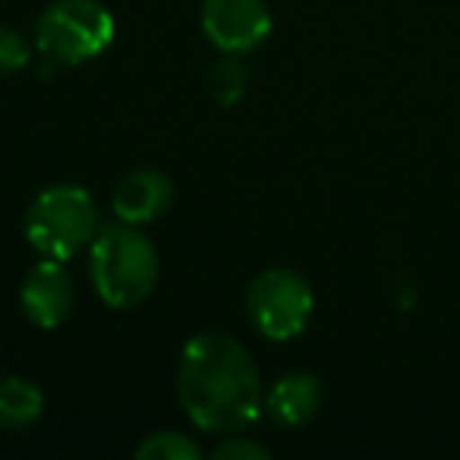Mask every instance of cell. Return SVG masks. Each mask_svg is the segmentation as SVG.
Segmentation results:
<instances>
[{
	"instance_id": "1",
	"label": "cell",
	"mask_w": 460,
	"mask_h": 460,
	"mask_svg": "<svg viewBox=\"0 0 460 460\" xmlns=\"http://www.w3.org/2000/svg\"><path fill=\"white\" fill-rule=\"evenodd\" d=\"M177 394L186 416L205 432H243L265 407L262 376L250 350L224 332L186 341L177 369Z\"/></svg>"
},
{
	"instance_id": "2",
	"label": "cell",
	"mask_w": 460,
	"mask_h": 460,
	"mask_svg": "<svg viewBox=\"0 0 460 460\" xmlns=\"http://www.w3.org/2000/svg\"><path fill=\"white\" fill-rule=\"evenodd\" d=\"M158 250L136 224H111L92 240L89 275L111 309L142 306L158 284Z\"/></svg>"
},
{
	"instance_id": "3",
	"label": "cell",
	"mask_w": 460,
	"mask_h": 460,
	"mask_svg": "<svg viewBox=\"0 0 460 460\" xmlns=\"http://www.w3.org/2000/svg\"><path fill=\"white\" fill-rule=\"evenodd\" d=\"M95 199L83 186H48L26 211V240L35 252H41L45 259H58V262H66L83 246H89L95 240Z\"/></svg>"
},
{
	"instance_id": "4",
	"label": "cell",
	"mask_w": 460,
	"mask_h": 460,
	"mask_svg": "<svg viewBox=\"0 0 460 460\" xmlns=\"http://www.w3.org/2000/svg\"><path fill=\"white\" fill-rule=\"evenodd\" d=\"M117 22L102 0H54L39 16L35 48L51 64L79 66L114 45Z\"/></svg>"
},
{
	"instance_id": "5",
	"label": "cell",
	"mask_w": 460,
	"mask_h": 460,
	"mask_svg": "<svg viewBox=\"0 0 460 460\" xmlns=\"http://www.w3.org/2000/svg\"><path fill=\"white\" fill-rule=\"evenodd\" d=\"M315 296L309 281L294 269H269L250 284L246 313L269 341H294L313 319Z\"/></svg>"
},
{
	"instance_id": "6",
	"label": "cell",
	"mask_w": 460,
	"mask_h": 460,
	"mask_svg": "<svg viewBox=\"0 0 460 460\" xmlns=\"http://www.w3.org/2000/svg\"><path fill=\"white\" fill-rule=\"evenodd\" d=\"M202 32L221 54H250L271 35L265 0H205Z\"/></svg>"
},
{
	"instance_id": "7",
	"label": "cell",
	"mask_w": 460,
	"mask_h": 460,
	"mask_svg": "<svg viewBox=\"0 0 460 460\" xmlns=\"http://www.w3.org/2000/svg\"><path fill=\"white\" fill-rule=\"evenodd\" d=\"M20 303L26 319L35 328H60L73 313L76 303V290H73V278L66 275L64 262L58 259H41L32 271L26 275L20 290Z\"/></svg>"
},
{
	"instance_id": "8",
	"label": "cell",
	"mask_w": 460,
	"mask_h": 460,
	"mask_svg": "<svg viewBox=\"0 0 460 460\" xmlns=\"http://www.w3.org/2000/svg\"><path fill=\"white\" fill-rule=\"evenodd\" d=\"M173 202V183L167 173L155 167H139L127 173L114 190V211L127 224H152L171 208Z\"/></svg>"
},
{
	"instance_id": "9",
	"label": "cell",
	"mask_w": 460,
	"mask_h": 460,
	"mask_svg": "<svg viewBox=\"0 0 460 460\" xmlns=\"http://www.w3.org/2000/svg\"><path fill=\"white\" fill-rule=\"evenodd\" d=\"M322 407V382L309 372H290L278 378L265 394V410L284 429L306 426Z\"/></svg>"
},
{
	"instance_id": "10",
	"label": "cell",
	"mask_w": 460,
	"mask_h": 460,
	"mask_svg": "<svg viewBox=\"0 0 460 460\" xmlns=\"http://www.w3.org/2000/svg\"><path fill=\"white\" fill-rule=\"evenodd\" d=\"M45 410V391L22 376L0 382V429H26L39 422Z\"/></svg>"
},
{
	"instance_id": "11",
	"label": "cell",
	"mask_w": 460,
	"mask_h": 460,
	"mask_svg": "<svg viewBox=\"0 0 460 460\" xmlns=\"http://www.w3.org/2000/svg\"><path fill=\"white\" fill-rule=\"evenodd\" d=\"M139 460H199L202 447L183 432H152L136 447Z\"/></svg>"
},
{
	"instance_id": "12",
	"label": "cell",
	"mask_w": 460,
	"mask_h": 460,
	"mask_svg": "<svg viewBox=\"0 0 460 460\" xmlns=\"http://www.w3.org/2000/svg\"><path fill=\"white\" fill-rule=\"evenodd\" d=\"M246 66L237 60V54H227L224 60H217L215 70L208 73V92L221 108L237 104L246 92Z\"/></svg>"
},
{
	"instance_id": "13",
	"label": "cell",
	"mask_w": 460,
	"mask_h": 460,
	"mask_svg": "<svg viewBox=\"0 0 460 460\" xmlns=\"http://www.w3.org/2000/svg\"><path fill=\"white\" fill-rule=\"evenodd\" d=\"M29 64V45L16 29L0 26V76L20 73Z\"/></svg>"
},
{
	"instance_id": "14",
	"label": "cell",
	"mask_w": 460,
	"mask_h": 460,
	"mask_svg": "<svg viewBox=\"0 0 460 460\" xmlns=\"http://www.w3.org/2000/svg\"><path fill=\"white\" fill-rule=\"evenodd\" d=\"M215 460H269V447L250 435L230 432V438L215 447Z\"/></svg>"
}]
</instances>
